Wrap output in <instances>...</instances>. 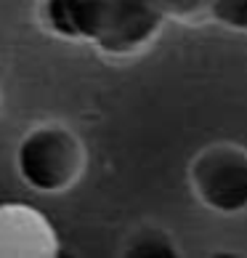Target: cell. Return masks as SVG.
<instances>
[{
	"label": "cell",
	"mask_w": 247,
	"mask_h": 258,
	"mask_svg": "<svg viewBox=\"0 0 247 258\" xmlns=\"http://www.w3.org/2000/svg\"><path fill=\"white\" fill-rule=\"evenodd\" d=\"M16 168L27 186L37 192H61L80 178L83 147L64 125H40L22 139Z\"/></svg>",
	"instance_id": "1"
},
{
	"label": "cell",
	"mask_w": 247,
	"mask_h": 258,
	"mask_svg": "<svg viewBox=\"0 0 247 258\" xmlns=\"http://www.w3.org/2000/svg\"><path fill=\"white\" fill-rule=\"evenodd\" d=\"M199 197L218 210H239L247 205V155L231 147L205 152L194 165Z\"/></svg>",
	"instance_id": "2"
},
{
	"label": "cell",
	"mask_w": 247,
	"mask_h": 258,
	"mask_svg": "<svg viewBox=\"0 0 247 258\" xmlns=\"http://www.w3.org/2000/svg\"><path fill=\"white\" fill-rule=\"evenodd\" d=\"M59 234L37 208L0 203V258H53Z\"/></svg>",
	"instance_id": "3"
}]
</instances>
